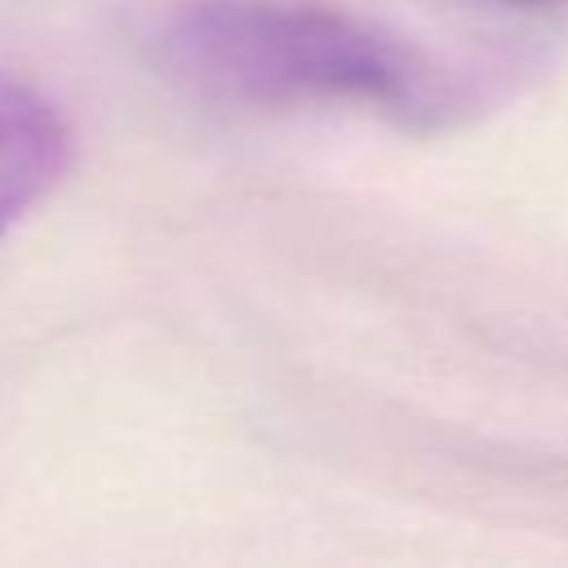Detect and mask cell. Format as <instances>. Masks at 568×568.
I'll return each instance as SVG.
<instances>
[{
    "label": "cell",
    "instance_id": "cell-3",
    "mask_svg": "<svg viewBox=\"0 0 568 568\" xmlns=\"http://www.w3.org/2000/svg\"><path fill=\"white\" fill-rule=\"evenodd\" d=\"M519 4H568V0H519Z\"/></svg>",
    "mask_w": 568,
    "mask_h": 568
},
{
    "label": "cell",
    "instance_id": "cell-1",
    "mask_svg": "<svg viewBox=\"0 0 568 568\" xmlns=\"http://www.w3.org/2000/svg\"><path fill=\"white\" fill-rule=\"evenodd\" d=\"M138 44L173 84L226 106H359L435 124L462 98L417 44L324 0H146Z\"/></svg>",
    "mask_w": 568,
    "mask_h": 568
},
{
    "label": "cell",
    "instance_id": "cell-2",
    "mask_svg": "<svg viewBox=\"0 0 568 568\" xmlns=\"http://www.w3.org/2000/svg\"><path fill=\"white\" fill-rule=\"evenodd\" d=\"M75 133L62 106L0 71V235L18 226L71 169Z\"/></svg>",
    "mask_w": 568,
    "mask_h": 568
}]
</instances>
